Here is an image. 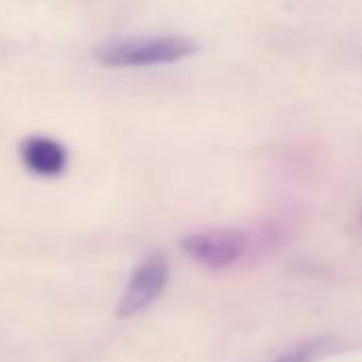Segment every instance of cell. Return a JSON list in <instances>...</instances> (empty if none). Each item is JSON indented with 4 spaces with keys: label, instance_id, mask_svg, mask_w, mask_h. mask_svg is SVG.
<instances>
[{
    "label": "cell",
    "instance_id": "3",
    "mask_svg": "<svg viewBox=\"0 0 362 362\" xmlns=\"http://www.w3.org/2000/svg\"><path fill=\"white\" fill-rule=\"evenodd\" d=\"M170 276L168 259L161 252L151 255L140 263V267L129 278V284L119 303V316H136L146 310L165 288Z\"/></svg>",
    "mask_w": 362,
    "mask_h": 362
},
{
    "label": "cell",
    "instance_id": "5",
    "mask_svg": "<svg viewBox=\"0 0 362 362\" xmlns=\"http://www.w3.org/2000/svg\"><path fill=\"white\" fill-rule=\"evenodd\" d=\"M327 350H329L327 339H310V341H303V344L291 348L288 352H284L274 362H316Z\"/></svg>",
    "mask_w": 362,
    "mask_h": 362
},
{
    "label": "cell",
    "instance_id": "1",
    "mask_svg": "<svg viewBox=\"0 0 362 362\" xmlns=\"http://www.w3.org/2000/svg\"><path fill=\"white\" fill-rule=\"evenodd\" d=\"M197 49L199 45L187 36H153L106 45L98 49L95 57L108 68H146L176 64L195 55Z\"/></svg>",
    "mask_w": 362,
    "mask_h": 362
},
{
    "label": "cell",
    "instance_id": "2",
    "mask_svg": "<svg viewBox=\"0 0 362 362\" xmlns=\"http://www.w3.org/2000/svg\"><path fill=\"white\" fill-rule=\"evenodd\" d=\"M182 252L195 263L223 269L233 265L246 250V235L235 229H210L197 231L180 240Z\"/></svg>",
    "mask_w": 362,
    "mask_h": 362
},
{
    "label": "cell",
    "instance_id": "4",
    "mask_svg": "<svg viewBox=\"0 0 362 362\" xmlns=\"http://www.w3.org/2000/svg\"><path fill=\"white\" fill-rule=\"evenodd\" d=\"M21 159L25 168L38 176H57L66 168V151L59 142L42 136L28 138L21 144Z\"/></svg>",
    "mask_w": 362,
    "mask_h": 362
},
{
    "label": "cell",
    "instance_id": "6",
    "mask_svg": "<svg viewBox=\"0 0 362 362\" xmlns=\"http://www.w3.org/2000/svg\"><path fill=\"white\" fill-rule=\"evenodd\" d=\"M361 225H362V212H361Z\"/></svg>",
    "mask_w": 362,
    "mask_h": 362
}]
</instances>
